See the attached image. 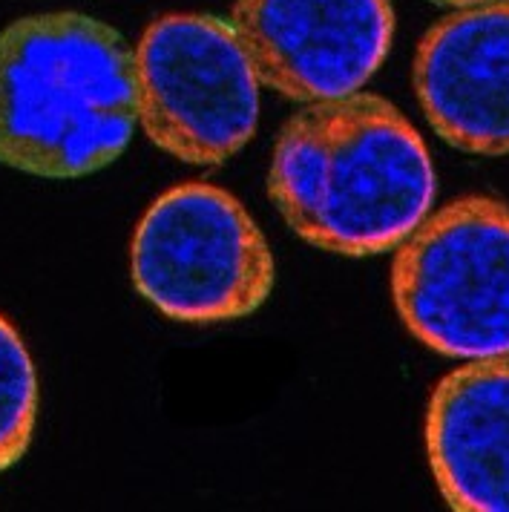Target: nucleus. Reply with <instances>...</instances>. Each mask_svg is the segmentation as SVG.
<instances>
[{
  "label": "nucleus",
  "mask_w": 509,
  "mask_h": 512,
  "mask_svg": "<svg viewBox=\"0 0 509 512\" xmlns=\"http://www.w3.org/2000/svg\"><path fill=\"white\" fill-rule=\"evenodd\" d=\"M412 81L440 139L478 156H509V0L440 18L417 44Z\"/></svg>",
  "instance_id": "7"
},
{
  "label": "nucleus",
  "mask_w": 509,
  "mask_h": 512,
  "mask_svg": "<svg viewBox=\"0 0 509 512\" xmlns=\"http://www.w3.org/2000/svg\"><path fill=\"white\" fill-rule=\"evenodd\" d=\"M139 127L133 49L81 12H47L0 32V164L81 179L113 164Z\"/></svg>",
  "instance_id": "2"
},
{
  "label": "nucleus",
  "mask_w": 509,
  "mask_h": 512,
  "mask_svg": "<svg viewBox=\"0 0 509 512\" xmlns=\"http://www.w3.org/2000/svg\"><path fill=\"white\" fill-rule=\"evenodd\" d=\"M426 452L452 510L509 512V354L466 360L440 380Z\"/></svg>",
  "instance_id": "8"
},
{
  "label": "nucleus",
  "mask_w": 509,
  "mask_h": 512,
  "mask_svg": "<svg viewBox=\"0 0 509 512\" xmlns=\"http://www.w3.org/2000/svg\"><path fill=\"white\" fill-rule=\"evenodd\" d=\"M130 271L153 308L196 326L242 320L274 288V256L254 216L208 182L170 187L144 210Z\"/></svg>",
  "instance_id": "4"
},
{
  "label": "nucleus",
  "mask_w": 509,
  "mask_h": 512,
  "mask_svg": "<svg viewBox=\"0 0 509 512\" xmlns=\"http://www.w3.org/2000/svg\"><path fill=\"white\" fill-rule=\"evenodd\" d=\"M139 124L187 164H222L254 139L262 81L231 21L170 12L133 49Z\"/></svg>",
  "instance_id": "5"
},
{
  "label": "nucleus",
  "mask_w": 509,
  "mask_h": 512,
  "mask_svg": "<svg viewBox=\"0 0 509 512\" xmlns=\"http://www.w3.org/2000/svg\"><path fill=\"white\" fill-rule=\"evenodd\" d=\"M38 418V374L15 326L0 317V472L26 455Z\"/></svg>",
  "instance_id": "9"
},
{
  "label": "nucleus",
  "mask_w": 509,
  "mask_h": 512,
  "mask_svg": "<svg viewBox=\"0 0 509 512\" xmlns=\"http://www.w3.org/2000/svg\"><path fill=\"white\" fill-rule=\"evenodd\" d=\"M392 297L426 349L455 360L509 354V208L461 196L429 213L394 254Z\"/></svg>",
  "instance_id": "3"
},
{
  "label": "nucleus",
  "mask_w": 509,
  "mask_h": 512,
  "mask_svg": "<svg viewBox=\"0 0 509 512\" xmlns=\"http://www.w3.org/2000/svg\"><path fill=\"white\" fill-rule=\"evenodd\" d=\"M268 193L308 245L371 256L429 216L438 179L409 118L380 95L351 93L305 104L279 130Z\"/></svg>",
  "instance_id": "1"
},
{
  "label": "nucleus",
  "mask_w": 509,
  "mask_h": 512,
  "mask_svg": "<svg viewBox=\"0 0 509 512\" xmlns=\"http://www.w3.org/2000/svg\"><path fill=\"white\" fill-rule=\"evenodd\" d=\"M435 3H443V6H455V9H463V6H478V3H489V0H435Z\"/></svg>",
  "instance_id": "10"
},
{
  "label": "nucleus",
  "mask_w": 509,
  "mask_h": 512,
  "mask_svg": "<svg viewBox=\"0 0 509 512\" xmlns=\"http://www.w3.org/2000/svg\"><path fill=\"white\" fill-rule=\"evenodd\" d=\"M259 81L311 104L360 93L394 38L392 0H236L231 12Z\"/></svg>",
  "instance_id": "6"
}]
</instances>
